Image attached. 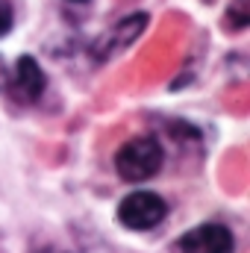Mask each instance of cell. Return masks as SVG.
I'll list each match as a JSON object with an SVG mask.
<instances>
[{
  "label": "cell",
  "mask_w": 250,
  "mask_h": 253,
  "mask_svg": "<svg viewBox=\"0 0 250 253\" xmlns=\"http://www.w3.org/2000/svg\"><path fill=\"white\" fill-rule=\"evenodd\" d=\"M227 24L233 30H245L250 24V0H236L230 9H227Z\"/></svg>",
  "instance_id": "6"
},
{
  "label": "cell",
  "mask_w": 250,
  "mask_h": 253,
  "mask_svg": "<svg viewBox=\"0 0 250 253\" xmlns=\"http://www.w3.org/2000/svg\"><path fill=\"white\" fill-rule=\"evenodd\" d=\"M180 251L183 253H233L236 251V239L221 224H203V227L188 230L180 239Z\"/></svg>",
  "instance_id": "4"
},
{
  "label": "cell",
  "mask_w": 250,
  "mask_h": 253,
  "mask_svg": "<svg viewBox=\"0 0 250 253\" xmlns=\"http://www.w3.org/2000/svg\"><path fill=\"white\" fill-rule=\"evenodd\" d=\"M144 24H147V15H144V12H135V15L124 18V21L112 30V36H106V42H103V53H115V50L126 47L129 39H135V36L144 30Z\"/></svg>",
  "instance_id": "5"
},
{
  "label": "cell",
  "mask_w": 250,
  "mask_h": 253,
  "mask_svg": "<svg viewBox=\"0 0 250 253\" xmlns=\"http://www.w3.org/2000/svg\"><path fill=\"white\" fill-rule=\"evenodd\" d=\"M6 83V68H3V59H0V85Z\"/></svg>",
  "instance_id": "8"
},
{
  "label": "cell",
  "mask_w": 250,
  "mask_h": 253,
  "mask_svg": "<svg viewBox=\"0 0 250 253\" xmlns=\"http://www.w3.org/2000/svg\"><path fill=\"white\" fill-rule=\"evenodd\" d=\"M6 91L15 103H36L42 94H44V85H47V77L44 71L39 68V62L33 56H21L15 62V71L6 77Z\"/></svg>",
  "instance_id": "3"
},
{
  "label": "cell",
  "mask_w": 250,
  "mask_h": 253,
  "mask_svg": "<svg viewBox=\"0 0 250 253\" xmlns=\"http://www.w3.org/2000/svg\"><path fill=\"white\" fill-rule=\"evenodd\" d=\"M9 30H12V6L0 0V36H6Z\"/></svg>",
  "instance_id": "7"
},
{
  "label": "cell",
  "mask_w": 250,
  "mask_h": 253,
  "mask_svg": "<svg viewBox=\"0 0 250 253\" xmlns=\"http://www.w3.org/2000/svg\"><path fill=\"white\" fill-rule=\"evenodd\" d=\"M168 215V203L153 191H132L118 206V221L129 230H150L162 224Z\"/></svg>",
  "instance_id": "2"
},
{
  "label": "cell",
  "mask_w": 250,
  "mask_h": 253,
  "mask_svg": "<svg viewBox=\"0 0 250 253\" xmlns=\"http://www.w3.org/2000/svg\"><path fill=\"white\" fill-rule=\"evenodd\" d=\"M162 162H165V153L153 135H135L115 153V168L126 183H144L156 177Z\"/></svg>",
  "instance_id": "1"
}]
</instances>
